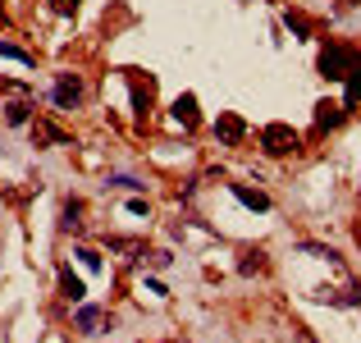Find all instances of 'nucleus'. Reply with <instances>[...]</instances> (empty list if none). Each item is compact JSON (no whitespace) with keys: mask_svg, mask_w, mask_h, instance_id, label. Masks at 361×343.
I'll list each match as a JSON object with an SVG mask.
<instances>
[{"mask_svg":"<svg viewBox=\"0 0 361 343\" xmlns=\"http://www.w3.org/2000/svg\"><path fill=\"white\" fill-rule=\"evenodd\" d=\"M51 5H55L60 14H74V10H78V0H51Z\"/></svg>","mask_w":361,"mask_h":343,"instance_id":"f3484780","label":"nucleus"},{"mask_svg":"<svg viewBox=\"0 0 361 343\" xmlns=\"http://www.w3.org/2000/svg\"><path fill=\"white\" fill-rule=\"evenodd\" d=\"M0 60H19V65H33V56H28V51H19V46H0Z\"/></svg>","mask_w":361,"mask_h":343,"instance_id":"4468645a","label":"nucleus"},{"mask_svg":"<svg viewBox=\"0 0 361 343\" xmlns=\"http://www.w3.org/2000/svg\"><path fill=\"white\" fill-rule=\"evenodd\" d=\"M215 133L224 137V142H242V133H247V124L238 119V115H219V124H215Z\"/></svg>","mask_w":361,"mask_h":343,"instance_id":"39448f33","label":"nucleus"},{"mask_svg":"<svg viewBox=\"0 0 361 343\" xmlns=\"http://www.w3.org/2000/svg\"><path fill=\"white\" fill-rule=\"evenodd\" d=\"M316 124H320V128H334V124H343V106H329V101H320V106H316Z\"/></svg>","mask_w":361,"mask_h":343,"instance_id":"9d476101","label":"nucleus"},{"mask_svg":"<svg viewBox=\"0 0 361 343\" xmlns=\"http://www.w3.org/2000/svg\"><path fill=\"white\" fill-rule=\"evenodd\" d=\"M261 142H265V151H270V156L297 151V133L288 128V124H265V128H261Z\"/></svg>","mask_w":361,"mask_h":343,"instance_id":"f03ea898","label":"nucleus"},{"mask_svg":"<svg viewBox=\"0 0 361 343\" xmlns=\"http://www.w3.org/2000/svg\"><path fill=\"white\" fill-rule=\"evenodd\" d=\"M60 288H65V298H69V302H83V298H87V284H83V279H78L69 266L60 270Z\"/></svg>","mask_w":361,"mask_h":343,"instance_id":"423d86ee","label":"nucleus"},{"mask_svg":"<svg viewBox=\"0 0 361 343\" xmlns=\"http://www.w3.org/2000/svg\"><path fill=\"white\" fill-rule=\"evenodd\" d=\"M357 65H361V56L348 51V46H325V51H320V74L325 78H348Z\"/></svg>","mask_w":361,"mask_h":343,"instance_id":"f257e3e1","label":"nucleus"},{"mask_svg":"<svg viewBox=\"0 0 361 343\" xmlns=\"http://www.w3.org/2000/svg\"><path fill=\"white\" fill-rule=\"evenodd\" d=\"M5 124H14V128L33 124V106H28V101H10V106H5Z\"/></svg>","mask_w":361,"mask_h":343,"instance_id":"6e6552de","label":"nucleus"},{"mask_svg":"<svg viewBox=\"0 0 361 343\" xmlns=\"http://www.w3.org/2000/svg\"><path fill=\"white\" fill-rule=\"evenodd\" d=\"M233 197H238L242 206H252V210H270V197H265V192H252V188H242V183H233Z\"/></svg>","mask_w":361,"mask_h":343,"instance_id":"1a4fd4ad","label":"nucleus"},{"mask_svg":"<svg viewBox=\"0 0 361 343\" xmlns=\"http://www.w3.org/2000/svg\"><path fill=\"white\" fill-rule=\"evenodd\" d=\"M28 128H33V142L37 147H69V133H65V128H55V124H46V119H33Z\"/></svg>","mask_w":361,"mask_h":343,"instance_id":"20e7f679","label":"nucleus"},{"mask_svg":"<svg viewBox=\"0 0 361 343\" xmlns=\"http://www.w3.org/2000/svg\"><path fill=\"white\" fill-rule=\"evenodd\" d=\"M96 321H101L96 307H83V311H78V325H83V330H96Z\"/></svg>","mask_w":361,"mask_h":343,"instance_id":"2eb2a0df","label":"nucleus"},{"mask_svg":"<svg viewBox=\"0 0 361 343\" xmlns=\"http://www.w3.org/2000/svg\"><path fill=\"white\" fill-rule=\"evenodd\" d=\"M174 119L183 128H197V97H178L174 101Z\"/></svg>","mask_w":361,"mask_h":343,"instance_id":"0eeeda50","label":"nucleus"},{"mask_svg":"<svg viewBox=\"0 0 361 343\" xmlns=\"http://www.w3.org/2000/svg\"><path fill=\"white\" fill-rule=\"evenodd\" d=\"M51 101L60 106V110H74L78 101H83V78H78V74H60V83H55V92H51Z\"/></svg>","mask_w":361,"mask_h":343,"instance_id":"7ed1b4c3","label":"nucleus"},{"mask_svg":"<svg viewBox=\"0 0 361 343\" xmlns=\"http://www.w3.org/2000/svg\"><path fill=\"white\" fill-rule=\"evenodd\" d=\"M348 106H361V65L348 74V101H343V110H348Z\"/></svg>","mask_w":361,"mask_h":343,"instance_id":"9b49d317","label":"nucleus"},{"mask_svg":"<svg viewBox=\"0 0 361 343\" xmlns=\"http://www.w3.org/2000/svg\"><path fill=\"white\" fill-rule=\"evenodd\" d=\"M284 23H288V28H293L297 37H311V23L302 19V14H293V10H288V14H284Z\"/></svg>","mask_w":361,"mask_h":343,"instance_id":"ddd939ff","label":"nucleus"},{"mask_svg":"<svg viewBox=\"0 0 361 343\" xmlns=\"http://www.w3.org/2000/svg\"><path fill=\"white\" fill-rule=\"evenodd\" d=\"M78 261H83L87 270H101V256L92 252V247H78Z\"/></svg>","mask_w":361,"mask_h":343,"instance_id":"dca6fc26","label":"nucleus"},{"mask_svg":"<svg viewBox=\"0 0 361 343\" xmlns=\"http://www.w3.org/2000/svg\"><path fill=\"white\" fill-rule=\"evenodd\" d=\"M293 334H297V343H316V339L307 334V325H293Z\"/></svg>","mask_w":361,"mask_h":343,"instance_id":"a211bd4d","label":"nucleus"},{"mask_svg":"<svg viewBox=\"0 0 361 343\" xmlns=\"http://www.w3.org/2000/svg\"><path fill=\"white\" fill-rule=\"evenodd\" d=\"M60 224H65V229H83V201H69V206H65V220H60Z\"/></svg>","mask_w":361,"mask_h":343,"instance_id":"f8f14e48","label":"nucleus"}]
</instances>
